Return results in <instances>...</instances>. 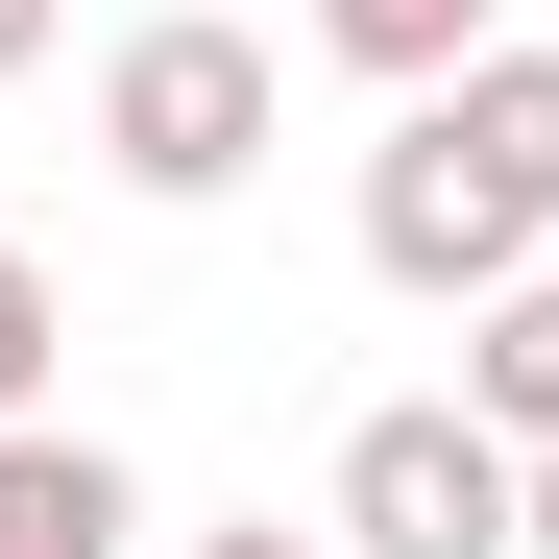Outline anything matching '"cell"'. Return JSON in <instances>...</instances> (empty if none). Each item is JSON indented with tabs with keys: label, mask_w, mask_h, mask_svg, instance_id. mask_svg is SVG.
<instances>
[{
	"label": "cell",
	"mask_w": 559,
	"mask_h": 559,
	"mask_svg": "<svg viewBox=\"0 0 559 559\" xmlns=\"http://www.w3.org/2000/svg\"><path fill=\"white\" fill-rule=\"evenodd\" d=\"M317 511L341 559H535V438H487L462 390H390V414H341Z\"/></svg>",
	"instance_id": "obj_3"
},
{
	"label": "cell",
	"mask_w": 559,
	"mask_h": 559,
	"mask_svg": "<svg viewBox=\"0 0 559 559\" xmlns=\"http://www.w3.org/2000/svg\"><path fill=\"white\" fill-rule=\"evenodd\" d=\"M535 559H559V438H535Z\"/></svg>",
	"instance_id": "obj_10"
},
{
	"label": "cell",
	"mask_w": 559,
	"mask_h": 559,
	"mask_svg": "<svg viewBox=\"0 0 559 559\" xmlns=\"http://www.w3.org/2000/svg\"><path fill=\"white\" fill-rule=\"evenodd\" d=\"M98 170L146 219H219L267 170V25L243 0H146V25H98Z\"/></svg>",
	"instance_id": "obj_2"
},
{
	"label": "cell",
	"mask_w": 559,
	"mask_h": 559,
	"mask_svg": "<svg viewBox=\"0 0 559 559\" xmlns=\"http://www.w3.org/2000/svg\"><path fill=\"white\" fill-rule=\"evenodd\" d=\"M49 49H73V0H0V73H49Z\"/></svg>",
	"instance_id": "obj_9"
},
{
	"label": "cell",
	"mask_w": 559,
	"mask_h": 559,
	"mask_svg": "<svg viewBox=\"0 0 559 559\" xmlns=\"http://www.w3.org/2000/svg\"><path fill=\"white\" fill-rule=\"evenodd\" d=\"M462 414H487V438H559V243L511 267V293H462Z\"/></svg>",
	"instance_id": "obj_5"
},
{
	"label": "cell",
	"mask_w": 559,
	"mask_h": 559,
	"mask_svg": "<svg viewBox=\"0 0 559 559\" xmlns=\"http://www.w3.org/2000/svg\"><path fill=\"white\" fill-rule=\"evenodd\" d=\"M195 559H341V511H293V535H267V511H243V535H195Z\"/></svg>",
	"instance_id": "obj_8"
},
{
	"label": "cell",
	"mask_w": 559,
	"mask_h": 559,
	"mask_svg": "<svg viewBox=\"0 0 559 559\" xmlns=\"http://www.w3.org/2000/svg\"><path fill=\"white\" fill-rule=\"evenodd\" d=\"M535 243H559V49L487 25L438 98H390V146H365V267H390L414 317H462V293H511Z\"/></svg>",
	"instance_id": "obj_1"
},
{
	"label": "cell",
	"mask_w": 559,
	"mask_h": 559,
	"mask_svg": "<svg viewBox=\"0 0 559 559\" xmlns=\"http://www.w3.org/2000/svg\"><path fill=\"white\" fill-rule=\"evenodd\" d=\"M0 559H146V462L73 414H0Z\"/></svg>",
	"instance_id": "obj_4"
},
{
	"label": "cell",
	"mask_w": 559,
	"mask_h": 559,
	"mask_svg": "<svg viewBox=\"0 0 559 559\" xmlns=\"http://www.w3.org/2000/svg\"><path fill=\"white\" fill-rule=\"evenodd\" d=\"M487 25H511V0H317V49L365 73V98H438V73L487 49Z\"/></svg>",
	"instance_id": "obj_6"
},
{
	"label": "cell",
	"mask_w": 559,
	"mask_h": 559,
	"mask_svg": "<svg viewBox=\"0 0 559 559\" xmlns=\"http://www.w3.org/2000/svg\"><path fill=\"white\" fill-rule=\"evenodd\" d=\"M49 341H73V317H49V267L0 243V414H49Z\"/></svg>",
	"instance_id": "obj_7"
}]
</instances>
